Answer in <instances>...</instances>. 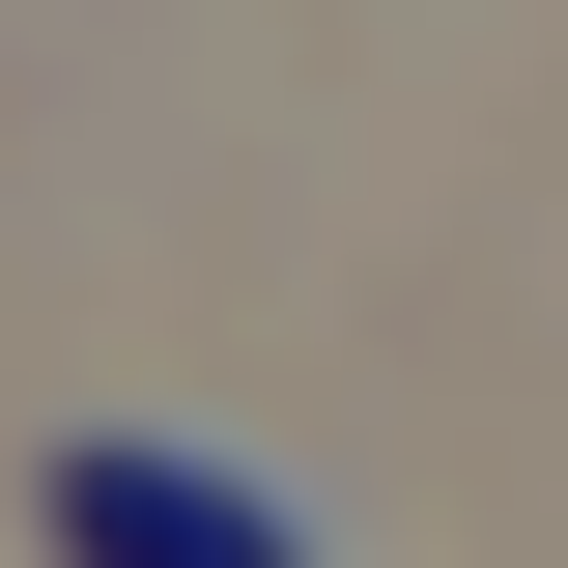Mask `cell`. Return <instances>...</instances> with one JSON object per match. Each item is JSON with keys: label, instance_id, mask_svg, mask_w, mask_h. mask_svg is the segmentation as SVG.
Masks as SVG:
<instances>
[{"label": "cell", "instance_id": "1", "mask_svg": "<svg viewBox=\"0 0 568 568\" xmlns=\"http://www.w3.org/2000/svg\"><path fill=\"white\" fill-rule=\"evenodd\" d=\"M29 511H58V568H313V511L256 455H200V426H85Z\"/></svg>", "mask_w": 568, "mask_h": 568}]
</instances>
